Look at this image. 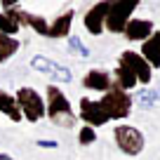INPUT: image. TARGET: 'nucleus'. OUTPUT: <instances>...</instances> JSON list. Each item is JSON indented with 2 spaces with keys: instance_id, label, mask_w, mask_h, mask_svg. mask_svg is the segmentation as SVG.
<instances>
[{
  "instance_id": "f257e3e1",
  "label": "nucleus",
  "mask_w": 160,
  "mask_h": 160,
  "mask_svg": "<svg viewBox=\"0 0 160 160\" xmlns=\"http://www.w3.org/2000/svg\"><path fill=\"white\" fill-rule=\"evenodd\" d=\"M45 113L50 115V120L59 127H71L75 125V113L71 111V104L66 101L64 92L57 85L47 87V104H45Z\"/></svg>"
},
{
  "instance_id": "20e7f679",
  "label": "nucleus",
  "mask_w": 160,
  "mask_h": 160,
  "mask_svg": "<svg viewBox=\"0 0 160 160\" xmlns=\"http://www.w3.org/2000/svg\"><path fill=\"white\" fill-rule=\"evenodd\" d=\"M14 99H17V104H19V108H21V115H26L31 122H35V120H40L45 115V101H42V97L35 90H31V87H21Z\"/></svg>"
},
{
  "instance_id": "f8f14e48",
  "label": "nucleus",
  "mask_w": 160,
  "mask_h": 160,
  "mask_svg": "<svg viewBox=\"0 0 160 160\" xmlns=\"http://www.w3.org/2000/svg\"><path fill=\"white\" fill-rule=\"evenodd\" d=\"M141 57L151 68H160V31H155L144 45H141Z\"/></svg>"
},
{
  "instance_id": "6e6552de",
  "label": "nucleus",
  "mask_w": 160,
  "mask_h": 160,
  "mask_svg": "<svg viewBox=\"0 0 160 160\" xmlns=\"http://www.w3.org/2000/svg\"><path fill=\"white\" fill-rule=\"evenodd\" d=\"M31 66H33L35 71H40V73H47V75H52V78H54L57 82H71V71L66 68V66L57 64V61L47 59V57H42V54L33 57Z\"/></svg>"
},
{
  "instance_id": "9d476101",
  "label": "nucleus",
  "mask_w": 160,
  "mask_h": 160,
  "mask_svg": "<svg viewBox=\"0 0 160 160\" xmlns=\"http://www.w3.org/2000/svg\"><path fill=\"white\" fill-rule=\"evenodd\" d=\"M127 40H148L153 35V21L151 19H130V24L125 26Z\"/></svg>"
},
{
  "instance_id": "412c9836",
  "label": "nucleus",
  "mask_w": 160,
  "mask_h": 160,
  "mask_svg": "<svg viewBox=\"0 0 160 160\" xmlns=\"http://www.w3.org/2000/svg\"><path fill=\"white\" fill-rule=\"evenodd\" d=\"M38 146H40V148H57L59 144H57L54 139H40V141H38Z\"/></svg>"
},
{
  "instance_id": "4468645a",
  "label": "nucleus",
  "mask_w": 160,
  "mask_h": 160,
  "mask_svg": "<svg viewBox=\"0 0 160 160\" xmlns=\"http://www.w3.org/2000/svg\"><path fill=\"white\" fill-rule=\"evenodd\" d=\"M0 113H5L10 120H21V108L19 104H17V99L12 94H7V92L0 90Z\"/></svg>"
},
{
  "instance_id": "7ed1b4c3",
  "label": "nucleus",
  "mask_w": 160,
  "mask_h": 160,
  "mask_svg": "<svg viewBox=\"0 0 160 160\" xmlns=\"http://www.w3.org/2000/svg\"><path fill=\"white\" fill-rule=\"evenodd\" d=\"M137 0H120V2H111V10L106 14L104 28H108L111 33H125V26L130 24L132 12L137 10Z\"/></svg>"
},
{
  "instance_id": "dca6fc26",
  "label": "nucleus",
  "mask_w": 160,
  "mask_h": 160,
  "mask_svg": "<svg viewBox=\"0 0 160 160\" xmlns=\"http://www.w3.org/2000/svg\"><path fill=\"white\" fill-rule=\"evenodd\" d=\"M17 50H19V40L0 33V61H7Z\"/></svg>"
},
{
  "instance_id": "aec40b11",
  "label": "nucleus",
  "mask_w": 160,
  "mask_h": 160,
  "mask_svg": "<svg viewBox=\"0 0 160 160\" xmlns=\"http://www.w3.org/2000/svg\"><path fill=\"white\" fill-rule=\"evenodd\" d=\"M78 141L82 146H90V144H94L97 141V132H94V127H82V130H80V134H78Z\"/></svg>"
},
{
  "instance_id": "1a4fd4ad",
  "label": "nucleus",
  "mask_w": 160,
  "mask_h": 160,
  "mask_svg": "<svg viewBox=\"0 0 160 160\" xmlns=\"http://www.w3.org/2000/svg\"><path fill=\"white\" fill-rule=\"evenodd\" d=\"M80 118L87 122V127H97V125H106L108 122V115L106 111L101 108L99 101H92V99H80Z\"/></svg>"
},
{
  "instance_id": "423d86ee",
  "label": "nucleus",
  "mask_w": 160,
  "mask_h": 160,
  "mask_svg": "<svg viewBox=\"0 0 160 160\" xmlns=\"http://www.w3.org/2000/svg\"><path fill=\"white\" fill-rule=\"evenodd\" d=\"M118 64H122V66H127V68L132 71V73L137 75V80H139L141 85H148L151 82V78H153V71H151V66L146 64V59L141 54H137V52H122L120 54V59H118Z\"/></svg>"
},
{
  "instance_id": "4be33fe9",
  "label": "nucleus",
  "mask_w": 160,
  "mask_h": 160,
  "mask_svg": "<svg viewBox=\"0 0 160 160\" xmlns=\"http://www.w3.org/2000/svg\"><path fill=\"white\" fill-rule=\"evenodd\" d=\"M0 160H12L10 155H5V153H0Z\"/></svg>"
},
{
  "instance_id": "39448f33",
  "label": "nucleus",
  "mask_w": 160,
  "mask_h": 160,
  "mask_svg": "<svg viewBox=\"0 0 160 160\" xmlns=\"http://www.w3.org/2000/svg\"><path fill=\"white\" fill-rule=\"evenodd\" d=\"M115 137V144L122 153L127 155H139L144 151V134H141L137 127H130V125H118L113 132Z\"/></svg>"
},
{
  "instance_id": "f03ea898",
  "label": "nucleus",
  "mask_w": 160,
  "mask_h": 160,
  "mask_svg": "<svg viewBox=\"0 0 160 160\" xmlns=\"http://www.w3.org/2000/svg\"><path fill=\"white\" fill-rule=\"evenodd\" d=\"M101 108L106 111L111 120H120V118H127L132 111V97L127 94L125 90H120V87H111L104 97H101Z\"/></svg>"
},
{
  "instance_id": "6ab92c4d",
  "label": "nucleus",
  "mask_w": 160,
  "mask_h": 160,
  "mask_svg": "<svg viewBox=\"0 0 160 160\" xmlns=\"http://www.w3.org/2000/svg\"><path fill=\"white\" fill-rule=\"evenodd\" d=\"M68 50L73 52V54H78V57H90V50H87L85 45H82V40L78 38V35H68Z\"/></svg>"
},
{
  "instance_id": "ddd939ff",
  "label": "nucleus",
  "mask_w": 160,
  "mask_h": 160,
  "mask_svg": "<svg viewBox=\"0 0 160 160\" xmlns=\"http://www.w3.org/2000/svg\"><path fill=\"white\" fill-rule=\"evenodd\" d=\"M71 24H73V10L59 14L54 21L50 24V31H47V38H66L71 31Z\"/></svg>"
},
{
  "instance_id": "a211bd4d",
  "label": "nucleus",
  "mask_w": 160,
  "mask_h": 160,
  "mask_svg": "<svg viewBox=\"0 0 160 160\" xmlns=\"http://www.w3.org/2000/svg\"><path fill=\"white\" fill-rule=\"evenodd\" d=\"M19 28H21V26L17 24L14 19H10L5 12H0V33H2V35H10V38H14Z\"/></svg>"
},
{
  "instance_id": "2eb2a0df",
  "label": "nucleus",
  "mask_w": 160,
  "mask_h": 160,
  "mask_svg": "<svg viewBox=\"0 0 160 160\" xmlns=\"http://www.w3.org/2000/svg\"><path fill=\"white\" fill-rule=\"evenodd\" d=\"M113 75H115V82H113V85H115V87H120V90H125V92L139 82V80H137V75L132 73L127 66H122V64H118V68L113 71Z\"/></svg>"
},
{
  "instance_id": "9b49d317",
  "label": "nucleus",
  "mask_w": 160,
  "mask_h": 160,
  "mask_svg": "<svg viewBox=\"0 0 160 160\" xmlns=\"http://www.w3.org/2000/svg\"><path fill=\"white\" fill-rule=\"evenodd\" d=\"M82 87L106 94V92L113 87V78H111L106 71H90V73H85V78H82Z\"/></svg>"
},
{
  "instance_id": "f3484780",
  "label": "nucleus",
  "mask_w": 160,
  "mask_h": 160,
  "mask_svg": "<svg viewBox=\"0 0 160 160\" xmlns=\"http://www.w3.org/2000/svg\"><path fill=\"white\" fill-rule=\"evenodd\" d=\"M160 99V92L155 90H141L137 92V104L141 106V108H151V106H155V101Z\"/></svg>"
},
{
  "instance_id": "0eeeda50",
  "label": "nucleus",
  "mask_w": 160,
  "mask_h": 160,
  "mask_svg": "<svg viewBox=\"0 0 160 160\" xmlns=\"http://www.w3.org/2000/svg\"><path fill=\"white\" fill-rule=\"evenodd\" d=\"M111 10V2H97L90 10L85 12L82 21H85V28L90 31L92 35H101L104 33V24H106V14Z\"/></svg>"
}]
</instances>
